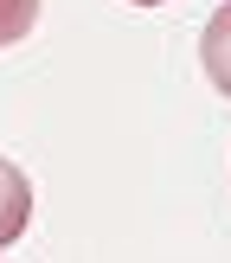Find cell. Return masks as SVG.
<instances>
[{
    "label": "cell",
    "mask_w": 231,
    "mask_h": 263,
    "mask_svg": "<svg viewBox=\"0 0 231 263\" xmlns=\"http://www.w3.org/2000/svg\"><path fill=\"white\" fill-rule=\"evenodd\" d=\"M26 218H32V186L13 161H0V251L26 231Z\"/></svg>",
    "instance_id": "6da1fadb"
},
{
    "label": "cell",
    "mask_w": 231,
    "mask_h": 263,
    "mask_svg": "<svg viewBox=\"0 0 231 263\" xmlns=\"http://www.w3.org/2000/svg\"><path fill=\"white\" fill-rule=\"evenodd\" d=\"M135 7H161V0H135Z\"/></svg>",
    "instance_id": "277c9868"
},
{
    "label": "cell",
    "mask_w": 231,
    "mask_h": 263,
    "mask_svg": "<svg viewBox=\"0 0 231 263\" xmlns=\"http://www.w3.org/2000/svg\"><path fill=\"white\" fill-rule=\"evenodd\" d=\"M199 58H205V77L218 84V97H231V0L205 20V39H199Z\"/></svg>",
    "instance_id": "7a4b0ae2"
},
{
    "label": "cell",
    "mask_w": 231,
    "mask_h": 263,
    "mask_svg": "<svg viewBox=\"0 0 231 263\" xmlns=\"http://www.w3.org/2000/svg\"><path fill=\"white\" fill-rule=\"evenodd\" d=\"M32 20H38V0H0V51L20 45L32 32Z\"/></svg>",
    "instance_id": "3957f363"
}]
</instances>
